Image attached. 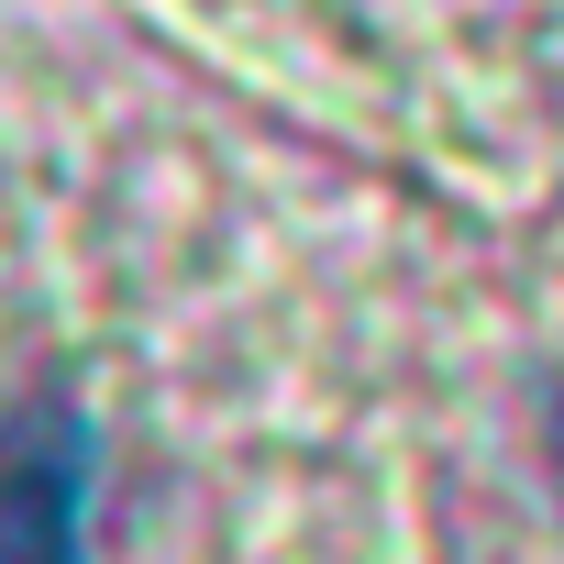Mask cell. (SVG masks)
I'll use <instances>...</instances> for the list:
<instances>
[{
	"label": "cell",
	"instance_id": "1",
	"mask_svg": "<svg viewBox=\"0 0 564 564\" xmlns=\"http://www.w3.org/2000/svg\"><path fill=\"white\" fill-rule=\"evenodd\" d=\"M0 564H89V432L34 421L0 443Z\"/></svg>",
	"mask_w": 564,
	"mask_h": 564
}]
</instances>
